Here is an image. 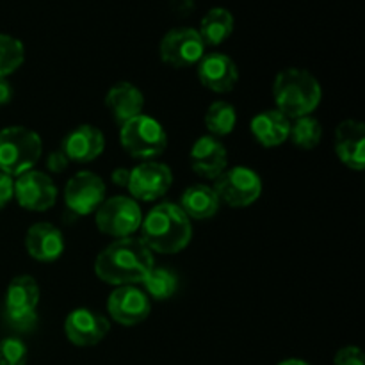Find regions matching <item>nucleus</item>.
<instances>
[{"mask_svg": "<svg viewBox=\"0 0 365 365\" xmlns=\"http://www.w3.org/2000/svg\"><path fill=\"white\" fill-rule=\"evenodd\" d=\"M155 266L153 252L138 237L116 239L98 253L95 274L113 287L141 284Z\"/></svg>", "mask_w": 365, "mask_h": 365, "instance_id": "f257e3e1", "label": "nucleus"}, {"mask_svg": "<svg viewBox=\"0 0 365 365\" xmlns=\"http://www.w3.org/2000/svg\"><path fill=\"white\" fill-rule=\"evenodd\" d=\"M141 241L152 252L173 255L189 246L192 239L191 220L185 216L180 205L171 202L153 207L141 223Z\"/></svg>", "mask_w": 365, "mask_h": 365, "instance_id": "f03ea898", "label": "nucleus"}, {"mask_svg": "<svg viewBox=\"0 0 365 365\" xmlns=\"http://www.w3.org/2000/svg\"><path fill=\"white\" fill-rule=\"evenodd\" d=\"M273 98L277 110L292 121L310 116L319 107L323 89L309 70L285 68L274 77Z\"/></svg>", "mask_w": 365, "mask_h": 365, "instance_id": "7ed1b4c3", "label": "nucleus"}, {"mask_svg": "<svg viewBox=\"0 0 365 365\" xmlns=\"http://www.w3.org/2000/svg\"><path fill=\"white\" fill-rule=\"evenodd\" d=\"M43 153L41 135L29 127L13 125L0 130V171L16 178L31 171Z\"/></svg>", "mask_w": 365, "mask_h": 365, "instance_id": "20e7f679", "label": "nucleus"}, {"mask_svg": "<svg viewBox=\"0 0 365 365\" xmlns=\"http://www.w3.org/2000/svg\"><path fill=\"white\" fill-rule=\"evenodd\" d=\"M120 145L134 159L153 160L168 148V134L155 118L139 114L121 125Z\"/></svg>", "mask_w": 365, "mask_h": 365, "instance_id": "39448f33", "label": "nucleus"}, {"mask_svg": "<svg viewBox=\"0 0 365 365\" xmlns=\"http://www.w3.org/2000/svg\"><path fill=\"white\" fill-rule=\"evenodd\" d=\"M95 221L102 234L116 239L132 237L141 228L143 212L134 198L118 195L103 200L95 210Z\"/></svg>", "mask_w": 365, "mask_h": 365, "instance_id": "423d86ee", "label": "nucleus"}, {"mask_svg": "<svg viewBox=\"0 0 365 365\" xmlns=\"http://www.w3.org/2000/svg\"><path fill=\"white\" fill-rule=\"evenodd\" d=\"M212 187L220 202L234 209H245L253 205L262 195V178L252 168L234 166L227 168L214 180Z\"/></svg>", "mask_w": 365, "mask_h": 365, "instance_id": "0eeeda50", "label": "nucleus"}, {"mask_svg": "<svg viewBox=\"0 0 365 365\" xmlns=\"http://www.w3.org/2000/svg\"><path fill=\"white\" fill-rule=\"evenodd\" d=\"M159 56L171 68H191L205 56V43L196 29L177 27L164 34L159 45Z\"/></svg>", "mask_w": 365, "mask_h": 365, "instance_id": "6e6552de", "label": "nucleus"}, {"mask_svg": "<svg viewBox=\"0 0 365 365\" xmlns=\"http://www.w3.org/2000/svg\"><path fill=\"white\" fill-rule=\"evenodd\" d=\"M173 184V173L170 166L157 160H143L135 168L130 170V178H128V191L130 198L135 202H155L163 198L170 191Z\"/></svg>", "mask_w": 365, "mask_h": 365, "instance_id": "1a4fd4ad", "label": "nucleus"}, {"mask_svg": "<svg viewBox=\"0 0 365 365\" xmlns=\"http://www.w3.org/2000/svg\"><path fill=\"white\" fill-rule=\"evenodd\" d=\"M106 200V182L93 171H78L64 187V203L71 212L89 216Z\"/></svg>", "mask_w": 365, "mask_h": 365, "instance_id": "9d476101", "label": "nucleus"}, {"mask_svg": "<svg viewBox=\"0 0 365 365\" xmlns=\"http://www.w3.org/2000/svg\"><path fill=\"white\" fill-rule=\"evenodd\" d=\"M14 200L32 212H45L57 200V187L52 178L38 170H31L14 178Z\"/></svg>", "mask_w": 365, "mask_h": 365, "instance_id": "9b49d317", "label": "nucleus"}, {"mask_svg": "<svg viewBox=\"0 0 365 365\" xmlns=\"http://www.w3.org/2000/svg\"><path fill=\"white\" fill-rule=\"evenodd\" d=\"M107 312L116 323L123 327H135L150 316L152 302L138 285H121L114 287L107 298Z\"/></svg>", "mask_w": 365, "mask_h": 365, "instance_id": "f8f14e48", "label": "nucleus"}, {"mask_svg": "<svg viewBox=\"0 0 365 365\" xmlns=\"http://www.w3.org/2000/svg\"><path fill=\"white\" fill-rule=\"evenodd\" d=\"M110 324L106 316L91 309H75L64 319V335L78 348H91L100 344L109 334Z\"/></svg>", "mask_w": 365, "mask_h": 365, "instance_id": "ddd939ff", "label": "nucleus"}, {"mask_svg": "<svg viewBox=\"0 0 365 365\" xmlns=\"http://www.w3.org/2000/svg\"><path fill=\"white\" fill-rule=\"evenodd\" d=\"M61 150L70 163L88 164L102 155L106 150V138H103V132L95 125H78L64 135Z\"/></svg>", "mask_w": 365, "mask_h": 365, "instance_id": "4468645a", "label": "nucleus"}, {"mask_svg": "<svg viewBox=\"0 0 365 365\" xmlns=\"http://www.w3.org/2000/svg\"><path fill=\"white\" fill-rule=\"evenodd\" d=\"M198 78L212 93H230L239 82V68L227 53H205L198 64Z\"/></svg>", "mask_w": 365, "mask_h": 365, "instance_id": "2eb2a0df", "label": "nucleus"}, {"mask_svg": "<svg viewBox=\"0 0 365 365\" xmlns=\"http://www.w3.org/2000/svg\"><path fill=\"white\" fill-rule=\"evenodd\" d=\"M191 168L196 175L209 180H216L228 168L227 146L214 135H202L196 139L189 152Z\"/></svg>", "mask_w": 365, "mask_h": 365, "instance_id": "dca6fc26", "label": "nucleus"}, {"mask_svg": "<svg viewBox=\"0 0 365 365\" xmlns=\"http://www.w3.org/2000/svg\"><path fill=\"white\" fill-rule=\"evenodd\" d=\"M335 153L349 170L365 168V125L359 120H344L335 128Z\"/></svg>", "mask_w": 365, "mask_h": 365, "instance_id": "f3484780", "label": "nucleus"}, {"mask_svg": "<svg viewBox=\"0 0 365 365\" xmlns=\"http://www.w3.org/2000/svg\"><path fill=\"white\" fill-rule=\"evenodd\" d=\"M64 246L63 232L46 221L34 223L25 235V250L38 262H56L64 253Z\"/></svg>", "mask_w": 365, "mask_h": 365, "instance_id": "a211bd4d", "label": "nucleus"}, {"mask_svg": "<svg viewBox=\"0 0 365 365\" xmlns=\"http://www.w3.org/2000/svg\"><path fill=\"white\" fill-rule=\"evenodd\" d=\"M106 106L113 113L114 120L118 125L127 123L132 118L143 114V107H145V96L143 91L134 86L132 82H118L113 88L107 91Z\"/></svg>", "mask_w": 365, "mask_h": 365, "instance_id": "6ab92c4d", "label": "nucleus"}, {"mask_svg": "<svg viewBox=\"0 0 365 365\" xmlns=\"http://www.w3.org/2000/svg\"><path fill=\"white\" fill-rule=\"evenodd\" d=\"M291 123L292 121L285 118L280 110L269 109L257 114L250 123V128L259 145L266 146V148H274V146L284 145L289 139Z\"/></svg>", "mask_w": 365, "mask_h": 365, "instance_id": "aec40b11", "label": "nucleus"}, {"mask_svg": "<svg viewBox=\"0 0 365 365\" xmlns=\"http://www.w3.org/2000/svg\"><path fill=\"white\" fill-rule=\"evenodd\" d=\"M220 198L214 187L207 184H192L184 191L180 198V209L184 210L189 220L203 221L210 220L220 210Z\"/></svg>", "mask_w": 365, "mask_h": 365, "instance_id": "412c9836", "label": "nucleus"}, {"mask_svg": "<svg viewBox=\"0 0 365 365\" xmlns=\"http://www.w3.org/2000/svg\"><path fill=\"white\" fill-rule=\"evenodd\" d=\"M41 291L38 282L29 274H20L13 278L6 289L4 309L6 310H36Z\"/></svg>", "mask_w": 365, "mask_h": 365, "instance_id": "4be33fe9", "label": "nucleus"}, {"mask_svg": "<svg viewBox=\"0 0 365 365\" xmlns=\"http://www.w3.org/2000/svg\"><path fill=\"white\" fill-rule=\"evenodd\" d=\"M234 25L235 21L230 11L225 9V7H212L210 11H207V14L200 21L198 32L205 46H217L230 38L232 32H234Z\"/></svg>", "mask_w": 365, "mask_h": 365, "instance_id": "5701e85b", "label": "nucleus"}, {"mask_svg": "<svg viewBox=\"0 0 365 365\" xmlns=\"http://www.w3.org/2000/svg\"><path fill=\"white\" fill-rule=\"evenodd\" d=\"M203 121H205L209 135L220 139L234 132L235 123H237V113L232 103L225 102V100H216L209 106Z\"/></svg>", "mask_w": 365, "mask_h": 365, "instance_id": "b1692460", "label": "nucleus"}, {"mask_svg": "<svg viewBox=\"0 0 365 365\" xmlns=\"http://www.w3.org/2000/svg\"><path fill=\"white\" fill-rule=\"evenodd\" d=\"M143 291L146 292L150 299H155V302H164V299H170L171 296L177 292L178 289V278L168 267H155L148 271L145 278H143Z\"/></svg>", "mask_w": 365, "mask_h": 365, "instance_id": "393cba45", "label": "nucleus"}, {"mask_svg": "<svg viewBox=\"0 0 365 365\" xmlns=\"http://www.w3.org/2000/svg\"><path fill=\"white\" fill-rule=\"evenodd\" d=\"M289 139L294 143L298 148L312 150L323 139V127L319 121L312 116H303L294 120L291 123V132H289Z\"/></svg>", "mask_w": 365, "mask_h": 365, "instance_id": "a878e982", "label": "nucleus"}, {"mask_svg": "<svg viewBox=\"0 0 365 365\" xmlns=\"http://www.w3.org/2000/svg\"><path fill=\"white\" fill-rule=\"evenodd\" d=\"M25 61V46L11 34H0V78L13 75Z\"/></svg>", "mask_w": 365, "mask_h": 365, "instance_id": "bb28decb", "label": "nucleus"}, {"mask_svg": "<svg viewBox=\"0 0 365 365\" xmlns=\"http://www.w3.org/2000/svg\"><path fill=\"white\" fill-rule=\"evenodd\" d=\"M4 323L9 330L16 334H31L36 330L39 317L36 310H6L4 309Z\"/></svg>", "mask_w": 365, "mask_h": 365, "instance_id": "cd10ccee", "label": "nucleus"}, {"mask_svg": "<svg viewBox=\"0 0 365 365\" xmlns=\"http://www.w3.org/2000/svg\"><path fill=\"white\" fill-rule=\"evenodd\" d=\"M29 349L21 339L6 337L0 341V365H25Z\"/></svg>", "mask_w": 365, "mask_h": 365, "instance_id": "c85d7f7f", "label": "nucleus"}, {"mask_svg": "<svg viewBox=\"0 0 365 365\" xmlns=\"http://www.w3.org/2000/svg\"><path fill=\"white\" fill-rule=\"evenodd\" d=\"M335 365H365L362 349L356 346H346V348L339 349L337 355L334 359Z\"/></svg>", "mask_w": 365, "mask_h": 365, "instance_id": "c756f323", "label": "nucleus"}, {"mask_svg": "<svg viewBox=\"0 0 365 365\" xmlns=\"http://www.w3.org/2000/svg\"><path fill=\"white\" fill-rule=\"evenodd\" d=\"M14 198V178L0 171V210Z\"/></svg>", "mask_w": 365, "mask_h": 365, "instance_id": "7c9ffc66", "label": "nucleus"}, {"mask_svg": "<svg viewBox=\"0 0 365 365\" xmlns=\"http://www.w3.org/2000/svg\"><path fill=\"white\" fill-rule=\"evenodd\" d=\"M68 166H70V160L61 148L56 152H50L46 157V170L52 171V173H63Z\"/></svg>", "mask_w": 365, "mask_h": 365, "instance_id": "2f4dec72", "label": "nucleus"}, {"mask_svg": "<svg viewBox=\"0 0 365 365\" xmlns=\"http://www.w3.org/2000/svg\"><path fill=\"white\" fill-rule=\"evenodd\" d=\"M110 178H113L114 184L120 185V187H127L128 178H130V170H127V168H116V170L113 171V175H110Z\"/></svg>", "mask_w": 365, "mask_h": 365, "instance_id": "473e14b6", "label": "nucleus"}, {"mask_svg": "<svg viewBox=\"0 0 365 365\" xmlns=\"http://www.w3.org/2000/svg\"><path fill=\"white\" fill-rule=\"evenodd\" d=\"M13 100V86L7 78H0V107L6 106Z\"/></svg>", "mask_w": 365, "mask_h": 365, "instance_id": "72a5a7b5", "label": "nucleus"}, {"mask_svg": "<svg viewBox=\"0 0 365 365\" xmlns=\"http://www.w3.org/2000/svg\"><path fill=\"white\" fill-rule=\"evenodd\" d=\"M171 7H173V11L177 14L185 16V14L191 13L192 7H195V0H171Z\"/></svg>", "mask_w": 365, "mask_h": 365, "instance_id": "f704fd0d", "label": "nucleus"}, {"mask_svg": "<svg viewBox=\"0 0 365 365\" xmlns=\"http://www.w3.org/2000/svg\"><path fill=\"white\" fill-rule=\"evenodd\" d=\"M278 365H310L305 360H299V359H287V360H282Z\"/></svg>", "mask_w": 365, "mask_h": 365, "instance_id": "c9c22d12", "label": "nucleus"}]
</instances>
